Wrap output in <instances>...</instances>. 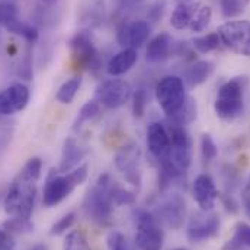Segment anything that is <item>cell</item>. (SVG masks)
<instances>
[{
  "label": "cell",
  "instance_id": "obj_1",
  "mask_svg": "<svg viewBox=\"0 0 250 250\" xmlns=\"http://www.w3.org/2000/svg\"><path fill=\"white\" fill-rule=\"evenodd\" d=\"M41 170L42 162L38 157H32L25 163L4 196L3 205L7 215L31 218L37 198V182L41 176Z\"/></svg>",
  "mask_w": 250,
  "mask_h": 250
},
{
  "label": "cell",
  "instance_id": "obj_2",
  "mask_svg": "<svg viewBox=\"0 0 250 250\" xmlns=\"http://www.w3.org/2000/svg\"><path fill=\"white\" fill-rule=\"evenodd\" d=\"M114 179L109 173H102L83 199L82 209L89 221L99 227H106L112 221L114 212Z\"/></svg>",
  "mask_w": 250,
  "mask_h": 250
},
{
  "label": "cell",
  "instance_id": "obj_3",
  "mask_svg": "<svg viewBox=\"0 0 250 250\" xmlns=\"http://www.w3.org/2000/svg\"><path fill=\"white\" fill-rule=\"evenodd\" d=\"M89 175V165H80L68 173L51 170L42 192V204L47 208H53L68 198L79 185L84 184Z\"/></svg>",
  "mask_w": 250,
  "mask_h": 250
},
{
  "label": "cell",
  "instance_id": "obj_4",
  "mask_svg": "<svg viewBox=\"0 0 250 250\" xmlns=\"http://www.w3.org/2000/svg\"><path fill=\"white\" fill-rule=\"evenodd\" d=\"M246 84V77H233L220 86L214 102V111L220 120L234 121L243 115Z\"/></svg>",
  "mask_w": 250,
  "mask_h": 250
},
{
  "label": "cell",
  "instance_id": "obj_5",
  "mask_svg": "<svg viewBox=\"0 0 250 250\" xmlns=\"http://www.w3.org/2000/svg\"><path fill=\"white\" fill-rule=\"evenodd\" d=\"M154 93L160 109L169 120L173 118L182 109L188 98L184 79L175 74L163 76L157 82Z\"/></svg>",
  "mask_w": 250,
  "mask_h": 250
},
{
  "label": "cell",
  "instance_id": "obj_6",
  "mask_svg": "<svg viewBox=\"0 0 250 250\" xmlns=\"http://www.w3.org/2000/svg\"><path fill=\"white\" fill-rule=\"evenodd\" d=\"M135 218V246L138 250H162L165 243V234L162 224L151 211L137 209Z\"/></svg>",
  "mask_w": 250,
  "mask_h": 250
},
{
  "label": "cell",
  "instance_id": "obj_7",
  "mask_svg": "<svg viewBox=\"0 0 250 250\" xmlns=\"http://www.w3.org/2000/svg\"><path fill=\"white\" fill-rule=\"evenodd\" d=\"M70 51L76 70H87L95 74L101 70L102 60L89 29H80L74 34V37L70 40Z\"/></svg>",
  "mask_w": 250,
  "mask_h": 250
},
{
  "label": "cell",
  "instance_id": "obj_8",
  "mask_svg": "<svg viewBox=\"0 0 250 250\" xmlns=\"http://www.w3.org/2000/svg\"><path fill=\"white\" fill-rule=\"evenodd\" d=\"M170 137V165L181 175H185L192 165V138L184 125L166 123Z\"/></svg>",
  "mask_w": 250,
  "mask_h": 250
},
{
  "label": "cell",
  "instance_id": "obj_9",
  "mask_svg": "<svg viewBox=\"0 0 250 250\" xmlns=\"http://www.w3.org/2000/svg\"><path fill=\"white\" fill-rule=\"evenodd\" d=\"M221 44L230 51L250 57V22L249 21H229L218 28Z\"/></svg>",
  "mask_w": 250,
  "mask_h": 250
},
{
  "label": "cell",
  "instance_id": "obj_10",
  "mask_svg": "<svg viewBox=\"0 0 250 250\" xmlns=\"http://www.w3.org/2000/svg\"><path fill=\"white\" fill-rule=\"evenodd\" d=\"M132 89L131 84L124 79H108L104 80L95 90V101L99 102L101 106L108 109L123 108L131 99Z\"/></svg>",
  "mask_w": 250,
  "mask_h": 250
},
{
  "label": "cell",
  "instance_id": "obj_11",
  "mask_svg": "<svg viewBox=\"0 0 250 250\" xmlns=\"http://www.w3.org/2000/svg\"><path fill=\"white\" fill-rule=\"evenodd\" d=\"M147 147L159 167L170 165V137L166 123L153 121L147 126ZM173 167V166H172ZM178 172V170H176Z\"/></svg>",
  "mask_w": 250,
  "mask_h": 250
},
{
  "label": "cell",
  "instance_id": "obj_12",
  "mask_svg": "<svg viewBox=\"0 0 250 250\" xmlns=\"http://www.w3.org/2000/svg\"><path fill=\"white\" fill-rule=\"evenodd\" d=\"M141 153L137 144L129 143L120 148L115 154V167L124 176V179L134 188L141 187V172H140Z\"/></svg>",
  "mask_w": 250,
  "mask_h": 250
},
{
  "label": "cell",
  "instance_id": "obj_13",
  "mask_svg": "<svg viewBox=\"0 0 250 250\" xmlns=\"http://www.w3.org/2000/svg\"><path fill=\"white\" fill-rule=\"evenodd\" d=\"M190 54L185 42H176L172 35L167 32H160L148 41L146 57L151 62H160L167 60L172 56Z\"/></svg>",
  "mask_w": 250,
  "mask_h": 250
},
{
  "label": "cell",
  "instance_id": "obj_14",
  "mask_svg": "<svg viewBox=\"0 0 250 250\" xmlns=\"http://www.w3.org/2000/svg\"><path fill=\"white\" fill-rule=\"evenodd\" d=\"M160 224H165L173 230L179 229L187 215V202L182 195L172 193L166 196L154 209L153 212Z\"/></svg>",
  "mask_w": 250,
  "mask_h": 250
},
{
  "label": "cell",
  "instance_id": "obj_15",
  "mask_svg": "<svg viewBox=\"0 0 250 250\" xmlns=\"http://www.w3.org/2000/svg\"><path fill=\"white\" fill-rule=\"evenodd\" d=\"M151 34V26L148 21L137 19L132 22L123 21L117 26V42L123 48H140L143 47Z\"/></svg>",
  "mask_w": 250,
  "mask_h": 250
},
{
  "label": "cell",
  "instance_id": "obj_16",
  "mask_svg": "<svg viewBox=\"0 0 250 250\" xmlns=\"http://www.w3.org/2000/svg\"><path fill=\"white\" fill-rule=\"evenodd\" d=\"M220 233V217L217 214H195L188 226V240L201 243L214 239Z\"/></svg>",
  "mask_w": 250,
  "mask_h": 250
},
{
  "label": "cell",
  "instance_id": "obj_17",
  "mask_svg": "<svg viewBox=\"0 0 250 250\" xmlns=\"http://www.w3.org/2000/svg\"><path fill=\"white\" fill-rule=\"evenodd\" d=\"M0 25L6 28L9 32L22 37L29 44H34L38 38L37 28L21 22L18 18V10L15 4L9 1H0Z\"/></svg>",
  "mask_w": 250,
  "mask_h": 250
},
{
  "label": "cell",
  "instance_id": "obj_18",
  "mask_svg": "<svg viewBox=\"0 0 250 250\" xmlns=\"http://www.w3.org/2000/svg\"><path fill=\"white\" fill-rule=\"evenodd\" d=\"M29 89L23 83H13L0 92V115L9 117L21 112L29 102Z\"/></svg>",
  "mask_w": 250,
  "mask_h": 250
},
{
  "label": "cell",
  "instance_id": "obj_19",
  "mask_svg": "<svg viewBox=\"0 0 250 250\" xmlns=\"http://www.w3.org/2000/svg\"><path fill=\"white\" fill-rule=\"evenodd\" d=\"M192 190L199 209L202 212H211L218 199V189L215 187L214 179L207 173L196 176Z\"/></svg>",
  "mask_w": 250,
  "mask_h": 250
},
{
  "label": "cell",
  "instance_id": "obj_20",
  "mask_svg": "<svg viewBox=\"0 0 250 250\" xmlns=\"http://www.w3.org/2000/svg\"><path fill=\"white\" fill-rule=\"evenodd\" d=\"M86 156H87V148L82 147L73 137H67L64 141L62 160H60V166L57 170L60 173H68L74 170L77 166L82 165Z\"/></svg>",
  "mask_w": 250,
  "mask_h": 250
},
{
  "label": "cell",
  "instance_id": "obj_21",
  "mask_svg": "<svg viewBox=\"0 0 250 250\" xmlns=\"http://www.w3.org/2000/svg\"><path fill=\"white\" fill-rule=\"evenodd\" d=\"M137 62V50L134 48H123L117 54L111 57L106 65V71L112 77H120L128 73Z\"/></svg>",
  "mask_w": 250,
  "mask_h": 250
},
{
  "label": "cell",
  "instance_id": "obj_22",
  "mask_svg": "<svg viewBox=\"0 0 250 250\" xmlns=\"http://www.w3.org/2000/svg\"><path fill=\"white\" fill-rule=\"evenodd\" d=\"M214 73V64L209 60H199L189 65L184 73V83L189 87H196L205 83Z\"/></svg>",
  "mask_w": 250,
  "mask_h": 250
},
{
  "label": "cell",
  "instance_id": "obj_23",
  "mask_svg": "<svg viewBox=\"0 0 250 250\" xmlns=\"http://www.w3.org/2000/svg\"><path fill=\"white\" fill-rule=\"evenodd\" d=\"M211 19H212V9L207 4L195 3L192 21L188 29H190L192 32H204L209 26Z\"/></svg>",
  "mask_w": 250,
  "mask_h": 250
},
{
  "label": "cell",
  "instance_id": "obj_24",
  "mask_svg": "<svg viewBox=\"0 0 250 250\" xmlns=\"http://www.w3.org/2000/svg\"><path fill=\"white\" fill-rule=\"evenodd\" d=\"M193 9H195V3H179L170 16V25L176 31L188 29L189 23L192 21Z\"/></svg>",
  "mask_w": 250,
  "mask_h": 250
},
{
  "label": "cell",
  "instance_id": "obj_25",
  "mask_svg": "<svg viewBox=\"0 0 250 250\" xmlns=\"http://www.w3.org/2000/svg\"><path fill=\"white\" fill-rule=\"evenodd\" d=\"M220 45H223V44H221L218 32L205 34V35L193 38V41H192L193 50L198 51L199 54H208L211 51H215L217 48H220Z\"/></svg>",
  "mask_w": 250,
  "mask_h": 250
},
{
  "label": "cell",
  "instance_id": "obj_26",
  "mask_svg": "<svg viewBox=\"0 0 250 250\" xmlns=\"http://www.w3.org/2000/svg\"><path fill=\"white\" fill-rule=\"evenodd\" d=\"M80 86H82V77L80 76H76V77H71V79L65 80L59 87L56 99L60 104H71L73 99L76 98L77 92L80 90Z\"/></svg>",
  "mask_w": 250,
  "mask_h": 250
},
{
  "label": "cell",
  "instance_id": "obj_27",
  "mask_svg": "<svg viewBox=\"0 0 250 250\" xmlns=\"http://www.w3.org/2000/svg\"><path fill=\"white\" fill-rule=\"evenodd\" d=\"M101 114V105L99 102H96L95 99L92 101H87L79 111L76 120H74V124H73V129L77 131L80 126L89 121H93L98 115Z\"/></svg>",
  "mask_w": 250,
  "mask_h": 250
},
{
  "label": "cell",
  "instance_id": "obj_28",
  "mask_svg": "<svg viewBox=\"0 0 250 250\" xmlns=\"http://www.w3.org/2000/svg\"><path fill=\"white\" fill-rule=\"evenodd\" d=\"M227 248L230 250L250 248V224L243 223V221H240V223L236 224L233 239L229 242Z\"/></svg>",
  "mask_w": 250,
  "mask_h": 250
},
{
  "label": "cell",
  "instance_id": "obj_29",
  "mask_svg": "<svg viewBox=\"0 0 250 250\" xmlns=\"http://www.w3.org/2000/svg\"><path fill=\"white\" fill-rule=\"evenodd\" d=\"M195 118H196V104H195V101L192 98H187V102L182 106V109L173 118H170L169 121L185 126V125L190 124Z\"/></svg>",
  "mask_w": 250,
  "mask_h": 250
},
{
  "label": "cell",
  "instance_id": "obj_30",
  "mask_svg": "<svg viewBox=\"0 0 250 250\" xmlns=\"http://www.w3.org/2000/svg\"><path fill=\"white\" fill-rule=\"evenodd\" d=\"M3 229H6L9 233H19V234H25V233H31L34 230V224L31 221V218H22V217H10L7 221H4Z\"/></svg>",
  "mask_w": 250,
  "mask_h": 250
},
{
  "label": "cell",
  "instance_id": "obj_31",
  "mask_svg": "<svg viewBox=\"0 0 250 250\" xmlns=\"http://www.w3.org/2000/svg\"><path fill=\"white\" fill-rule=\"evenodd\" d=\"M131 98H132V115L135 118H141L146 112V106L148 102L147 90L144 87H140L132 93Z\"/></svg>",
  "mask_w": 250,
  "mask_h": 250
},
{
  "label": "cell",
  "instance_id": "obj_32",
  "mask_svg": "<svg viewBox=\"0 0 250 250\" xmlns=\"http://www.w3.org/2000/svg\"><path fill=\"white\" fill-rule=\"evenodd\" d=\"M64 250H92L82 231H71L64 242Z\"/></svg>",
  "mask_w": 250,
  "mask_h": 250
},
{
  "label": "cell",
  "instance_id": "obj_33",
  "mask_svg": "<svg viewBox=\"0 0 250 250\" xmlns=\"http://www.w3.org/2000/svg\"><path fill=\"white\" fill-rule=\"evenodd\" d=\"M201 153H202L204 160L207 162H212L218 156V147L211 134L201 135Z\"/></svg>",
  "mask_w": 250,
  "mask_h": 250
},
{
  "label": "cell",
  "instance_id": "obj_34",
  "mask_svg": "<svg viewBox=\"0 0 250 250\" xmlns=\"http://www.w3.org/2000/svg\"><path fill=\"white\" fill-rule=\"evenodd\" d=\"M112 199L115 207H123V205H132L137 201V195L132 190L123 189V188L115 187L112 190Z\"/></svg>",
  "mask_w": 250,
  "mask_h": 250
},
{
  "label": "cell",
  "instance_id": "obj_35",
  "mask_svg": "<svg viewBox=\"0 0 250 250\" xmlns=\"http://www.w3.org/2000/svg\"><path fill=\"white\" fill-rule=\"evenodd\" d=\"M220 6H221L223 16L229 18V19L242 15L243 10H245V4H243L242 0H221Z\"/></svg>",
  "mask_w": 250,
  "mask_h": 250
},
{
  "label": "cell",
  "instance_id": "obj_36",
  "mask_svg": "<svg viewBox=\"0 0 250 250\" xmlns=\"http://www.w3.org/2000/svg\"><path fill=\"white\" fill-rule=\"evenodd\" d=\"M106 246H108V250H131L124 234L117 230L109 231L106 237Z\"/></svg>",
  "mask_w": 250,
  "mask_h": 250
},
{
  "label": "cell",
  "instance_id": "obj_37",
  "mask_svg": "<svg viewBox=\"0 0 250 250\" xmlns=\"http://www.w3.org/2000/svg\"><path fill=\"white\" fill-rule=\"evenodd\" d=\"M74 221H76V214L74 212H68V214H65L64 217H62L57 223H54L53 224V227H51V236H60L62 233H65L67 230H70L71 227H73V224H74Z\"/></svg>",
  "mask_w": 250,
  "mask_h": 250
},
{
  "label": "cell",
  "instance_id": "obj_38",
  "mask_svg": "<svg viewBox=\"0 0 250 250\" xmlns=\"http://www.w3.org/2000/svg\"><path fill=\"white\" fill-rule=\"evenodd\" d=\"M163 13H165V1H156L154 4L150 6L147 12L148 22H153V23L159 22L163 18Z\"/></svg>",
  "mask_w": 250,
  "mask_h": 250
},
{
  "label": "cell",
  "instance_id": "obj_39",
  "mask_svg": "<svg viewBox=\"0 0 250 250\" xmlns=\"http://www.w3.org/2000/svg\"><path fill=\"white\" fill-rule=\"evenodd\" d=\"M0 250H15V239L6 229H0Z\"/></svg>",
  "mask_w": 250,
  "mask_h": 250
},
{
  "label": "cell",
  "instance_id": "obj_40",
  "mask_svg": "<svg viewBox=\"0 0 250 250\" xmlns=\"http://www.w3.org/2000/svg\"><path fill=\"white\" fill-rule=\"evenodd\" d=\"M242 202H243V208H245L246 215L250 218V178L248 179L245 188H243V192H242Z\"/></svg>",
  "mask_w": 250,
  "mask_h": 250
},
{
  "label": "cell",
  "instance_id": "obj_41",
  "mask_svg": "<svg viewBox=\"0 0 250 250\" xmlns=\"http://www.w3.org/2000/svg\"><path fill=\"white\" fill-rule=\"evenodd\" d=\"M143 0H120V7L123 10H132L135 9L137 6H140Z\"/></svg>",
  "mask_w": 250,
  "mask_h": 250
},
{
  "label": "cell",
  "instance_id": "obj_42",
  "mask_svg": "<svg viewBox=\"0 0 250 250\" xmlns=\"http://www.w3.org/2000/svg\"><path fill=\"white\" fill-rule=\"evenodd\" d=\"M224 207H226V209L230 211V212H237V211H239V207H237V204L233 201V196H231V195L224 196Z\"/></svg>",
  "mask_w": 250,
  "mask_h": 250
},
{
  "label": "cell",
  "instance_id": "obj_43",
  "mask_svg": "<svg viewBox=\"0 0 250 250\" xmlns=\"http://www.w3.org/2000/svg\"><path fill=\"white\" fill-rule=\"evenodd\" d=\"M31 250H48V249H47V246H45V245L38 243V245H35V246H34Z\"/></svg>",
  "mask_w": 250,
  "mask_h": 250
},
{
  "label": "cell",
  "instance_id": "obj_44",
  "mask_svg": "<svg viewBox=\"0 0 250 250\" xmlns=\"http://www.w3.org/2000/svg\"><path fill=\"white\" fill-rule=\"evenodd\" d=\"M242 1H243V4H245V6H246V4H249V3H250V0H242Z\"/></svg>",
  "mask_w": 250,
  "mask_h": 250
},
{
  "label": "cell",
  "instance_id": "obj_45",
  "mask_svg": "<svg viewBox=\"0 0 250 250\" xmlns=\"http://www.w3.org/2000/svg\"><path fill=\"white\" fill-rule=\"evenodd\" d=\"M44 1H47V3H54L56 0H44Z\"/></svg>",
  "mask_w": 250,
  "mask_h": 250
},
{
  "label": "cell",
  "instance_id": "obj_46",
  "mask_svg": "<svg viewBox=\"0 0 250 250\" xmlns=\"http://www.w3.org/2000/svg\"><path fill=\"white\" fill-rule=\"evenodd\" d=\"M173 250H188V249H185V248H178V249H173Z\"/></svg>",
  "mask_w": 250,
  "mask_h": 250
}]
</instances>
